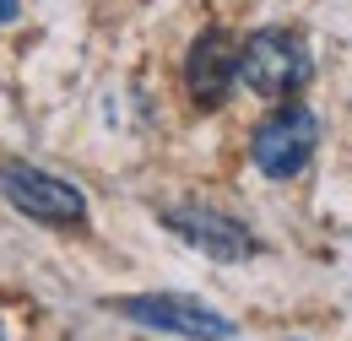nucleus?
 <instances>
[{
    "mask_svg": "<svg viewBox=\"0 0 352 341\" xmlns=\"http://www.w3.org/2000/svg\"><path fill=\"white\" fill-rule=\"evenodd\" d=\"M239 76L250 92L261 98H293L298 87L314 76V60H309V43L287 28H261L239 43Z\"/></svg>",
    "mask_w": 352,
    "mask_h": 341,
    "instance_id": "1",
    "label": "nucleus"
},
{
    "mask_svg": "<svg viewBox=\"0 0 352 341\" xmlns=\"http://www.w3.org/2000/svg\"><path fill=\"white\" fill-rule=\"evenodd\" d=\"M314 146H320V120H314V109L282 98L261 125H255L250 157H255V168H261L265 179H293V173L309 168Z\"/></svg>",
    "mask_w": 352,
    "mask_h": 341,
    "instance_id": "2",
    "label": "nucleus"
},
{
    "mask_svg": "<svg viewBox=\"0 0 352 341\" xmlns=\"http://www.w3.org/2000/svg\"><path fill=\"white\" fill-rule=\"evenodd\" d=\"M0 195L33 222H49V228H76L87 217V195L54 173L33 168V163H0Z\"/></svg>",
    "mask_w": 352,
    "mask_h": 341,
    "instance_id": "3",
    "label": "nucleus"
},
{
    "mask_svg": "<svg viewBox=\"0 0 352 341\" xmlns=\"http://www.w3.org/2000/svg\"><path fill=\"white\" fill-rule=\"evenodd\" d=\"M114 314H125L135 325H152V331H174L184 341H228L233 336V320L217 314L212 303L184 298V293H135V298H114Z\"/></svg>",
    "mask_w": 352,
    "mask_h": 341,
    "instance_id": "4",
    "label": "nucleus"
},
{
    "mask_svg": "<svg viewBox=\"0 0 352 341\" xmlns=\"http://www.w3.org/2000/svg\"><path fill=\"white\" fill-rule=\"evenodd\" d=\"M239 82V38L228 28H206L184 54V92L195 109H222Z\"/></svg>",
    "mask_w": 352,
    "mask_h": 341,
    "instance_id": "5",
    "label": "nucleus"
},
{
    "mask_svg": "<svg viewBox=\"0 0 352 341\" xmlns=\"http://www.w3.org/2000/svg\"><path fill=\"white\" fill-rule=\"evenodd\" d=\"M163 222L174 228L184 244H195L201 255H212V260H244V255H255L250 228H244L239 217L217 212V206H195V201H190V206H168Z\"/></svg>",
    "mask_w": 352,
    "mask_h": 341,
    "instance_id": "6",
    "label": "nucleus"
},
{
    "mask_svg": "<svg viewBox=\"0 0 352 341\" xmlns=\"http://www.w3.org/2000/svg\"><path fill=\"white\" fill-rule=\"evenodd\" d=\"M11 16H16V0H0V28H6Z\"/></svg>",
    "mask_w": 352,
    "mask_h": 341,
    "instance_id": "7",
    "label": "nucleus"
},
{
    "mask_svg": "<svg viewBox=\"0 0 352 341\" xmlns=\"http://www.w3.org/2000/svg\"><path fill=\"white\" fill-rule=\"evenodd\" d=\"M0 341H6V325H0Z\"/></svg>",
    "mask_w": 352,
    "mask_h": 341,
    "instance_id": "8",
    "label": "nucleus"
}]
</instances>
